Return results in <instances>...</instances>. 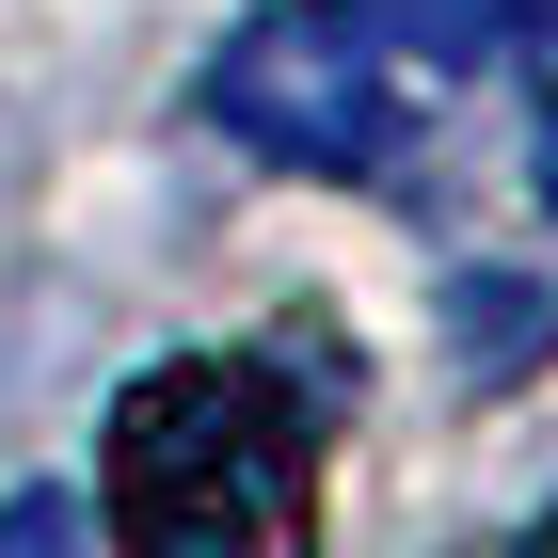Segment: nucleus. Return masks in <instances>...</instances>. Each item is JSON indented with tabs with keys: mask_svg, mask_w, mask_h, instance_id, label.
<instances>
[{
	"mask_svg": "<svg viewBox=\"0 0 558 558\" xmlns=\"http://www.w3.org/2000/svg\"><path fill=\"white\" fill-rule=\"evenodd\" d=\"M96 511H112L129 558H303L319 543V430L288 415L271 367L175 351V367H144L112 399Z\"/></svg>",
	"mask_w": 558,
	"mask_h": 558,
	"instance_id": "1",
	"label": "nucleus"
},
{
	"mask_svg": "<svg viewBox=\"0 0 558 558\" xmlns=\"http://www.w3.org/2000/svg\"><path fill=\"white\" fill-rule=\"evenodd\" d=\"M81 543H96V526L64 511V495H16V511H0V558H81Z\"/></svg>",
	"mask_w": 558,
	"mask_h": 558,
	"instance_id": "2",
	"label": "nucleus"
},
{
	"mask_svg": "<svg viewBox=\"0 0 558 558\" xmlns=\"http://www.w3.org/2000/svg\"><path fill=\"white\" fill-rule=\"evenodd\" d=\"M543 175H558V112H543Z\"/></svg>",
	"mask_w": 558,
	"mask_h": 558,
	"instance_id": "3",
	"label": "nucleus"
}]
</instances>
